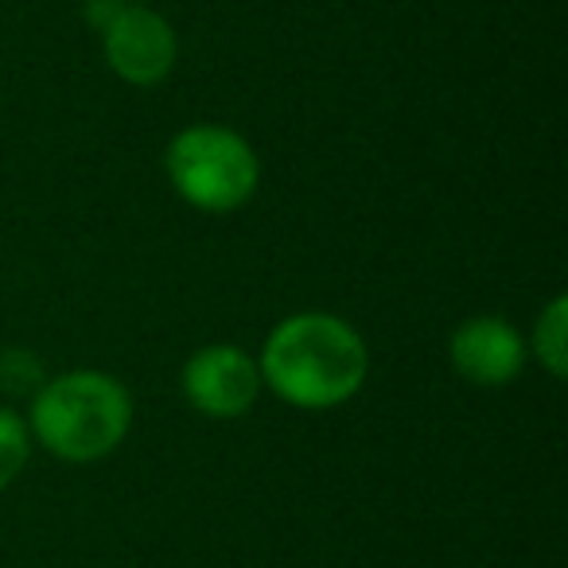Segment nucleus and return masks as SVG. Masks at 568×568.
Here are the masks:
<instances>
[{
	"label": "nucleus",
	"mask_w": 568,
	"mask_h": 568,
	"mask_svg": "<svg viewBox=\"0 0 568 568\" xmlns=\"http://www.w3.org/2000/svg\"><path fill=\"white\" fill-rule=\"evenodd\" d=\"M261 382L273 397L304 413L339 409L366 386L371 351L358 327L332 312H296L268 332Z\"/></svg>",
	"instance_id": "nucleus-1"
},
{
	"label": "nucleus",
	"mask_w": 568,
	"mask_h": 568,
	"mask_svg": "<svg viewBox=\"0 0 568 568\" xmlns=\"http://www.w3.org/2000/svg\"><path fill=\"white\" fill-rule=\"evenodd\" d=\"M180 386L195 413H203L211 420H237L257 405L265 382H261L257 358L245 347L211 343V347H199L183 363Z\"/></svg>",
	"instance_id": "nucleus-4"
},
{
	"label": "nucleus",
	"mask_w": 568,
	"mask_h": 568,
	"mask_svg": "<svg viewBox=\"0 0 568 568\" xmlns=\"http://www.w3.org/2000/svg\"><path fill=\"white\" fill-rule=\"evenodd\" d=\"M164 172L187 206L203 214H230L257 195L261 160L237 129L199 121L168 141Z\"/></svg>",
	"instance_id": "nucleus-3"
},
{
	"label": "nucleus",
	"mask_w": 568,
	"mask_h": 568,
	"mask_svg": "<svg viewBox=\"0 0 568 568\" xmlns=\"http://www.w3.org/2000/svg\"><path fill=\"white\" fill-rule=\"evenodd\" d=\"M28 459H32V433H28V420L20 417V413L0 405V490L12 487V483L20 479Z\"/></svg>",
	"instance_id": "nucleus-8"
},
{
	"label": "nucleus",
	"mask_w": 568,
	"mask_h": 568,
	"mask_svg": "<svg viewBox=\"0 0 568 568\" xmlns=\"http://www.w3.org/2000/svg\"><path fill=\"white\" fill-rule=\"evenodd\" d=\"M125 4H144V0H125Z\"/></svg>",
	"instance_id": "nucleus-11"
},
{
	"label": "nucleus",
	"mask_w": 568,
	"mask_h": 568,
	"mask_svg": "<svg viewBox=\"0 0 568 568\" xmlns=\"http://www.w3.org/2000/svg\"><path fill=\"white\" fill-rule=\"evenodd\" d=\"M133 428V397L105 371H67L43 378L28 409L32 444L63 464H98Z\"/></svg>",
	"instance_id": "nucleus-2"
},
{
	"label": "nucleus",
	"mask_w": 568,
	"mask_h": 568,
	"mask_svg": "<svg viewBox=\"0 0 568 568\" xmlns=\"http://www.w3.org/2000/svg\"><path fill=\"white\" fill-rule=\"evenodd\" d=\"M526 351H534L541 371L549 378H568V296H552L541 312H537L534 335H529Z\"/></svg>",
	"instance_id": "nucleus-7"
},
{
	"label": "nucleus",
	"mask_w": 568,
	"mask_h": 568,
	"mask_svg": "<svg viewBox=\"0 0 568 568\" xmlns=\"http://www.w3.org/2000/svg\"><path fill=\"white\" fill-rule=\"evenodd\" d=\"M121 4H125V0H87V24L94 28V32H102V28L118 17Z\"/></svg>",
	"instance_id": "nucleus-10"
},
{
	"label": "nucleus",
	"mask_w": 568,
	"mask_h": 568,
	"mask_svg": "<svg viewBox=\"0 0 568 568\" xmlns=\"http://www.w3.org/2000/svg\"><path fill=\"white\" fill-rule=\"evenodd\" d=\"M0 386L4 389H40L43 386V366L36 363V355H28V351L20 347H9L4 355H0Z\"/></svg>",
	"instance_id": "nucleus-9"
},
{
	"label": "nucleus",
	"mask_w": 568,
	"mask_h": 568,
	"mask_svg": "<svg viewBox=\"0 0 568 568\" xmlns=\"http://www.w3.org/2000/svg\"><path fill=\"white\" fill-rule=\"evenodd\" d=\"M448 358L456 374L471 386H510L526 371V339L514 324L503 316H467L464 324L452 332Z\"/></svg>",
	"instance_id": "nucleus-6"
},
{
	"label": "nucleus",
	"mask_w": 568,
	"mask_h": 568,
	"mask_svg": "<svg viewBox=\"0 0 568 568\" xmlns=\"http://www.w3.org/2000/svg\"><path fill=\"white\" fill-rule=\"evenodd\" d=\"M98 36H102V55L110 71L129 87H160L175 71V59H180L175 28L149 4H121L118 17Z\"/></svg>",
	"instance_id": "nucleus-5"
}]
</instances>
